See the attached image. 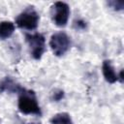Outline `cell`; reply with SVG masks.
I'll list each match as a JSON object with an SVG mask.
<instances>
[{
	"label": "cell",
	"mask_w": 124,
	"mask_h": 124,
	"mask_svg": "<svg viewBox=\"0 0 124 124\" xmlns=\"http://www.w3.org/2000/svg\"><path fill=\"white\" fill-rule=\"evenodd\" d=\"M25 41L29 46L32 57L36 60L42 58L46 51V38L41 33H25Z\"/></svg>",
	"instance_id": "cell-3"
},
{
	"label": "cell",
	"mask_w": 124,
	"mask_h": 124,
	"mask_svg": "<svg viewBox=\"0 0 124 124\" xmlns=\"http://www.w3.org/2000/svg\"><path fill=\"white\" fill-rule=\"evenodd\" d=\"M17 107L19 111L23 114L41 115L42 113L35 92L32 90H26L25 88H22L18 93Z\"/></svg>",
	"instance_id": "cell-1"
},
{
	"label": "cell",
	"mask_w": 124,
	"mask_h": 124,
	"mask_svg": "<svg viewBox=\"0 0 124 124\" xmlns=\"http://www.w3.org/2000/svg\"><path fill=\"white\" fill-rule=\"evenodd\" d=\"M49 46L55 56H62L69 50L71 46L70 37L62 31L53 33L49 39Z\"/></svg>",
	"instance_id": "cell-4"
},
{
	"label": "cell",
	"mask_w": 124,
	"mask_h": 124,
	"mask_svg": "<svg viewBox=\"0 0 124 124\" xmlns=\"http://www.w3.org/2000/svg\"><path fill=\"white\" fill-rule=\"evenodd\" d=\"M102 72H103V76H104L105 79L108 83H115L116 81H118L117 73L115 72L114 67L111 64L110 60H104L103 61Z\"/></svg>",
	"instance_id": "cell-6"
},
{
	"label": "cell",
	"mask_w": 124,
	"mask_h": 124,
	"mask_svg": "<svg viewBox=\"0 0 124 124\" xmlns=\"http://www.w3.org/2000/svg\"><path fill=\"white\" fill-rule=\"evenodd\" d=\"M64 98V91L61 89H55L51 93V100L54 102H59Z\"/></svg>",
	"instance_id": "cell-12"
},
{
	"label": "cell",
	"mask_w": 124,
	"mask_h": 124,
	"mask_svg": "<svg viewBox=\"0 0 124 124\" xmlns=\"http://www.w3.org/2000/svg\"><path fill=\"white\" fill-rule=\"evenodd\" d=\"M73 25H74V28H75L76 30H78V31H84V30H86V28H87V23H86V21L83 20V19H81V18L76 19V20L74 21Z\"/></svg>",
	"instance_id": "cell-11"
},
{
	"label": "cell",
	"mask_w": 124,
	"mask_h": 124,
	"mask_svg": "<svg viewBox=\"0 0 124 124\" xmlns=\"http://www.w3.org/2000/svg\"><path fill=\"white\" fill-rule=\"evenodd\" d=\"M50 16L53 23L58 27H65L70 16V7L67 3L57 1L50 7Z\"/></svg>",
	"instance_id": "cell-5"
},
{
	"label": "cell",
	"mask_w": 124,
	"mask_h": 124,
	"mask_svg": "<svg viewBox=\"0 0 124 124\" xmlns=\"http://www.w3.org/2000/svg\"><path fill=\"white\" fill-rule=\"evenodd\" d=\"M18 83H16L13 78L6 77L0 81V92H9V93H19L22 90Z\"/></svg>",
	"instance_id": "cell-7"
},
{
	"label": "cell",
	"mask_w": 124,
	"mask_h": 124,
	"mask_svg": "<svg viewBox=\"0 0 124 124\" xmlns=\"http://www.w3.org/2000/svg\"><path fill=\"white\" fill-rule=\"evenodd\" d=\"M117 78H118V80L122 83L123 82V70H121L119 72V75H117Z\"/></svg>",
	"instance_id": "cell-13"
},
{
	"label": "cell",
	"mask_w": 124,
	"mask_h": 124,
	"mask_svg": "<svg viewBox=\"0 0 124 124\" xmlns=\"http://www.w3.org/2000/svg\"><path fill=\"white\" fill-rule=\"evenodd\" d=\"M108 5L114 11H122L124 9V1L123 0H110L108 2Z\"/></svg>",
	"instance_id": "cell-10"
},
{
	"label": "cell",
	"mask_w": 124,
	"mask_h": 124,
	"mask_svg": "<svg viewBox=\"0 0 124 124\" xmlns=\"http://www.w3.org/2000/svg\"><path fill=\"white\" fill-rule=\"evenodd\" d=\"M16 30V25L10 20H3L0 22V40L10 38Z\"/></svg>",
	"instance_id": "cell-8"
},
{
	"label": "cell",
	"mask_w": 124,
	"mask_h": 124,
	"mask_svg": "<svg viewBox=\"0 0 124 124\" xmlns=\"http://www.w3.org/2000/svg\"><path fill=\"white\" fill-rule=\"evenodd\" d=\"M39 20L40 16L37 11L33 7H28L16 17L15 22L17 27L32 31L38 27Z\"/></svg>",
	"instance_id": "cell-2"
},
{
	"label": "cell",
	"mask_w": 124,
	"mask_h": 124,
	"mask_svg": "<svg viewBox=\"0 0 124 124\" xmlns=\"http://www.w3.org/2000/svg\"><path fill=\"white\" fill-rule=\"evenodd\" d=\"M51 124H73L71 115L67 112H58L50 119Z\"/></svg>",
	"instance_id": "cell-9"
}]
</instances>
